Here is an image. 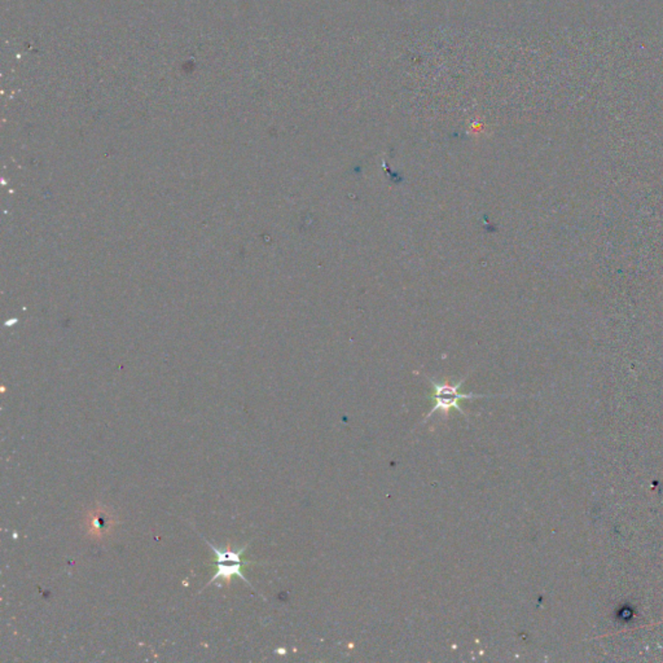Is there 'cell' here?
Segmentation results:
<instances>
[{
  "instance_id": "1",
  "label": "cell",
  "mask_w": 663,
  "mask_h": 663,
  "mask_svg": "<svg viewBox=\"0 0 663 663\" xmlns=\"http://www.w3.org/2000/svg\"><path fill=\"white\" fill-rule=\"evenodd\" d=\"M466 377L457 381L456 384L450 383V381H434L433 378L428 377L429 383L432 384L433 395L431 399L434 402V405L428 414L424 417L423 423L428 422L434 416L435 413L444 414V419H447L448 414L451 410H456L457 413L463 414L466 420H468V414L463 410L460 402L465 401V399H478V398H495L498 395H473V393H460V387L465 383Z\"/></svg>"
},
{
  "instance_id": "2",
  "label": "cell",
  "mask_w": 663,
  "mask_h": 663,
  "mask_svg": "<svg viewBox=\"0 0 663 663\" xmlns=\"http://www.w3.org/2000/svg\"><path fill=\"white\" fill-rule=\"evenodd\" d=\"M204 541H207L214 552L213 562H210L209 565L213 566V568L216 569V574H214V577L211 578L208 586L216 583L218 580H224V582L229 586L232 582V578L236 575V577L241 578L245 583L249 584L251 587L249 580H248L247 578L244 577V574H242V569L249 568L251 565L263 564L262 562L248 561L247 559L242 557L245 550L249 547V544L240 548V550L235 551L232 550L231 543H229L227 544L226 550H220V548L214 547L213 544L209 543L207 539H204Z\"/></svg>"
},
{
  "instance_id": "3",
  "label": "cell",
  "mask_w": 663,
  "mask_h": 663,
  "mask_svg": "<svg viewBox=\"0 0 663 663\" xmlns=\"http://www.w3.org/2000/svg\"><path fill=\"white\" fill-rule=\"evenodd\" d=\"M118 523L120 522H118L114 512L100 504H96L93 510L87 512L83 519V526L86 529L87 535L98 541H102V539L112 534Z\"/></svg>"
}]
</instances>
